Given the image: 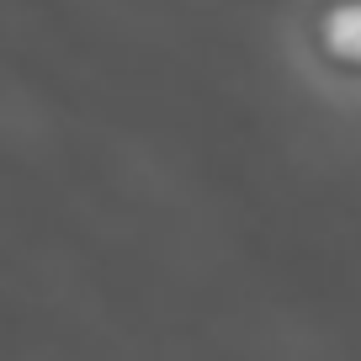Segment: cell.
Returning <instances> with one entry per match:
<instances>
[{
    "instance_id": "cell-1",
    "label": "cell",
    "mask_w": 361,
    "mask_h": 361,
    "mask_svg": "<svg viewBox=\"0 0 361 361\" xmlns=\"http://www.w3.org/2000/svg\"><path fill=\"white\" fill-rule=\"evenodd\" d=\"M314 48L329 69L361 80V0H329L314 16Z\"/></svg>"
}]
</instances>
